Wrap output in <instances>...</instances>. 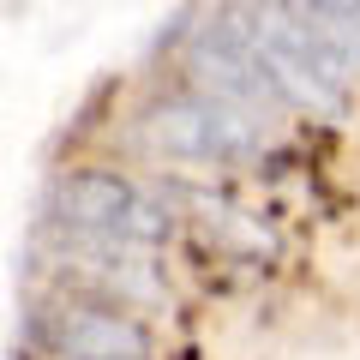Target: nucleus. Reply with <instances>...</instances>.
<instances>
[{
	"instance_id": "obj_1",
	"label": "nucleus",
	"mask_w": 360,
	"mask_h": 360,
	"mask_svg": "<svg viewBox=\"0 0 360 360\" xmlns=\"http://www.w3.org/2000/svg\"><path fill=\"white\" fill-rule=\"evenodd\" d=\"M229 13L240 18V30L252 37V49L264 54V66H270V78H276V90L288 96V108H300V115H330V120L348 108V72H354V66H348L300 13H288L283 0H240Z\"/></svg>"
},
{
	"instance_id": "obj_2",
	"label": "nucleus",
	"mask_w": 360,
	"mask_h": 360,
	"mask_svg": "<svg viewBox=\"0 0 360 360\" xmlns=\"http://www.w3.org/2000/svg\"><path fill=\"white\" fill-rule=\"evenodd\" d=\"M139 144L150 156L168 162H198V168H234V162H258L270 144V127L252 120L246 108L205 96V90H180L162 96L139 115Z\"/></svg>"
},
{
	"instance_id": "obj_3",
	"label": "nucleus",
	"mask_w": 360,
	"mask_h": 360,
	"mask_svg": "<svg viewBox=\"0 0 360 360\" xmlns=\"http://www.w3.org/2000/svg\"><path fill=\"white\" fill-rule=\"evenodd\" d=\"M49 229L78 234V240H127V246H156L174 229V210L150 198L139 180L115 168H78L49 186Z\"/></svg>"
},
{
	"instance_id": "obj_4",
	"label": "nucleus",
	"mask_w": 360,
	"mask_h": 360,
	"mask_svg": "<svg viewBox=\"0 0 360 360\" xmlns=\"http://www.w3.org/2000/svg\"><path fill=\"white\" fill-rule=\"evenodd\" d=\"M186 84L205 90V96H222V103H234V108H246V115L264 120V127L276 115H288V96L276 90L264 54L252 49V37L240 30L234 13H217L210 25H198L193 37H186Z\"/></svg>"
},
{
	"instance_id": "obj_5",
	"label": "nucleus",
	"mask_w": 360,
	"mask_h": 360,
	"mask_svg": "<svg viewBox=\"0 0 360 360\" xmlns=\"http://www.w3.org/2000/svg\"><path fill=\"white\" fill-rule=\"evenodd\" d=\"M37 336L54 360H150L156 336L139 312L103 295H66L37 312Z\"/></svg>"
},
{
	"instance_id": "obj_6",
	"label": "nucleus",
	"mask_w": 360,
	"mask_h": 360,
	"mask_svg": "<svg viewBox=\"0 0 360 360\" xmlns=\"http://www.w3.org/2000/svg\"><path fill=\"white\" fill-rule=\"evenodd\" d=\"M288 13H300L348 66H360V0H283Z\"/></svg>"
}]
</instances>
